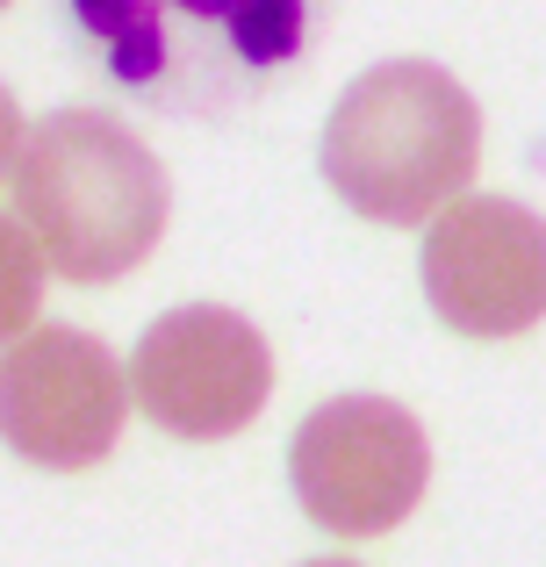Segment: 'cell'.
Here are the masks:
<instances>
[{
  "label": "cell",
  "instance_id": "obj_1",
  "mask_svg": "<svg viewBox=\"0 0 546 567\" xmlns=\"http://www.w3.org/2000/svg\"><path fill=\"white\" fill-rule=\"evenodd\" d=\"M323 0H65L80 43L123 94L173 115H224L302 58Z\"/></svg>",
  "mask_w": 546,
  "mask_h": 567
},
{
  "label": "cell",
  "instance_id": "obj_2",
  "mask_svg": "<svg viewBox=\"0 0 546 567\" xmlns=\"http://www.w3.org/2000/svg\"><path fill=\"white\" fill-rule=\"evenodd\" d=\"M317 166L346 208L418 230L453 208L482 166V109L446 65L389 58L360 72L323 115Z\"/></svg>",
  "mask_w": 546,
  "mask_h": 567
},
{
  "label": "cell",
  "instance_id": "obj_3",
  "mask_svg": "<svg viewBox=\"0 0 546 567\" xmlns=\"http://www.w3.org/2000/svg\"><path fill=\"white\" fill-rule=\"evenodd\" d=\"M14 216L37 230L43 259L80 288L137 274L166 237V166L144 137L94 109H51L14 158Z\"/></svg>",
  "mask_w": 546,
  "mask_h": 567
},
{
  "label": "cell",
  "instance_id": "obj_4",
  "mask_svg": "<svg viewBox=\"0 0 546 567\" xmlns=\"http://www.w3.org/2000/svg\"><path fill=\"white\" fill-rule=\"evenodd\" d=\"M295 503L338 539H381L424 503L432 445L424 424L389 395H331L295 424L288 445Z\"/></svg>",
  "mask_w": 546,
  "mask_h": 567
},
{
  "label": "cell",
  "instance_id": "obj_5",
  "mask_svg": "<svg viewBox=\"0 0 546 567\" xmlns=\"http://www.w3.org/2000/svg\"><path fill=\"white\" fill-rule=\"evenodd\" d=\"M130 374L94 331L37 323L0 352V439L51 474H80L115 453L130 416Z\"/></svg>",
  "mask_w": 546,
  "mask_h": 567
},
{
  "label": "cell",
  "instance_id": "obj_6",
  "mask_svg": "<svg viewBox=\"0 0 546 567\" xmlns=\"http://www.w3.org/2000/svg\"><path fill=\"white\" fill-rule=\"evenodd\" d=\"M130 395L173 439H238L274 395V346L238 309H166L130 352Z\"/></svg>",
  "mask_w": 546,
  "mask_h": 567
},
{
  "label": "cell",
  "instance_id": "obj_7",
  "mask_svg": "<svg viewBox=\"0 0 546 567\" xmlns=\"http://www.w3.org/2000/svg\"><path fill=\"white\" fill-rule=\"evenodd\" d=\"M424 302L461 338H518L546 317V216L511 194H461L424 230Z\"/></svg>",
  "mask_w": 546,
  "mask_h": 567
},
{
  "label": "cell",
  "instance_id": "obj_8",
  "mask_svg": "<svg viewBox=\"0 0 546 567\" xmlns=\"http://www.w3.org/2000/svg\"><path fill=\"white\" fill-rule=\"evenodd\" d=\"M43 245L22 216L0 208V346L37 331V309H43Z\"/></svg>",
  "mask_w": 546,
  "mask_h": 567
},
{
  "label": "cell",
  "instance_id": "obj_9",
  "mask_svg": "<svg viewBox=\"0 0 546 567\" xmlns=\"http://www.w3.org/2000/svg\"><path fill=\"white\" fill-rule=\"evenodd\" d=\"M14 158H22V109H14V94L0 86V181H14Z\"/></svg>",
  "mask_w": 546,
  "mask_h": 567
},
{
  "label": "cell",
  "instance_id": "obj_10",
  "mask_svg": "<svg viewBox=\"0 0 546 567\" xmlns=\"http://www.w3.org/2000/svg\"><path fill=\"white\" fill-rule=\"evenodd\" d=\"M302 567H360V560H302Z\"/></svg>",
  "mask_w": 546,
  "mask_h": 567
},
{
  "label": "cell",
  "instance_id": "obj_11",
  "mask_svg": "<svg viewBox=\"0 0 546 567\" xmlns=\"http://www.w3.org/2000/svg\"><path fill=\"white\" fill-rule=\"evenodd\" d=\"M0 8H8V0H0Z\"/></svg>",
  "mask_w": 546,
  "mask_h": 567
}]
</instances>
